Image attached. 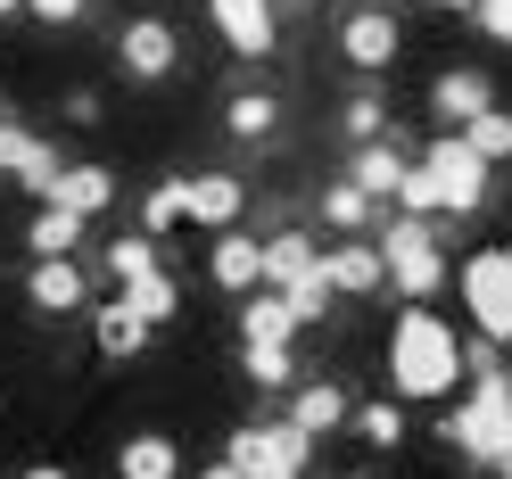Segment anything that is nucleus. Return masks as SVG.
<instances>
[{
  "instance_id": "bb28decb",
  "label": "nucleus",
  "mask_w": 512,
  "mask_h": 479,
  "mask_svg": "<svg viewBox=\"0 0 512 479\" xmlns=\"http://www.w3.org/2000/svg\"><path fill=\"white\" fill-rule=\"evenodd\" d=\"M323 223H331V232H364V223H372V190L331 182V190H323Z\"/></svg>"
},
{
  "instance_id": "39448f33",
  "label": "nucleus",
  "mask_w": 512,
  "mask_h": 479,
  "mask_svg": "<svg viewBox=\"0 0 512 479\" xmlns=\"http://www.w3.org/2000/svg\"><path fill=\"white\" fill-rule=\"evenodd\" d=\"M463 298H471V323L488 339H512V257L504 248H479L463 265Z\"/></svg>"
},
{
  "instance_id": "f8f14e48",
  "label": "nucleus",
  "mask_w": 512,
  "mask_h": 479,
  "mask_svg": "<svg viewBox=\"0 0 512 479\" xmlns=\"http://www.w3.org/2000/svg\"><path fill=\"white\" fill-rule=\"evenodd\" d=\"M25 298H34L42 314H75L91 298V273L75 257H34V273H25Z\"/></svg>"
},
{
  "instance_id": "6ab92c4d",
  "label": "nucleus",
  "mask_w": 512,
  "mask_h": 479,
  "mask_svg": "<svg viewBox=\"0 0 512 479\" xmlns=\"http://www.w3.org/2000/svg\"><path fill=\"white\" fill-rule=\"evenodd\" d=\"M405 174H413V166H405L389 141H356V166H347V182H356V190H372V199H397Z\"/></svg>"
},
{
  "instance_id": "4468645a",
  "label": "nucleus",
  "mask_w": 512,
  "mask_h": 479,
  "mask_svg": "<svg viewBox=\"0 0 512 479\" xmlns=\"http://www.w3.org/2000/svg\"><path fill=\"white\" fill-rule=\"evenodd\" d=\"M108 199H116V174H108V166H67V174L42 190V207H67V215H83V223L100 215Z\"/></svg>"
},
{
  "instance_id": "2eb2a0df",
  "label": "nucleus",
  "mask_w": 512,
  "mask_h": 479,
  "mask_svg": "<svg viewBox=\"0 0 512 479\" xmlns=\"http://www.w3.org/2000/svg\"><path fill=\"white\" fill-rule=\"evenodd\" d=\"M265 281H273V290L323 281V257H314V240H306V232H273V240H265Z\"/></svg>"
},
{
  "instance_id": "473e14b6",
  "label": "nucleus",
  "mask_w": 512,
  "mask_h": 479,
  "mask_svg": "<svg viewBox=\"0 0 512 479\" xmlns=\"http://www.w3.org/2000/svg\"><path fill=\"white\" fill-rule=\"evenodd\" d=\"M25 9H34L42 25H75V17H83V0H25Z\"/></svg>"
},
{
  "instance_id": "7c9ffc66",
  "label": "nucleus",
  "mask_w": 512,
  "mask_h": 479,
  "mask_svg": "<svg viewBox=\"0 0 512 479\" xmlns=\"http://www.w3.org/2000/svg\"><path fill=\"white\" fill-rule=\"evenodd\" d=\"M397 207H405V215H438V182H430V166H413V174L397 182Z\"/></svg>"
},
{
  "instance_id": "a211bd4d",
  "label": "nucleus",
  "mask_w": 512,
  "mask_h": 479,
  "mask_svg": "<svg viewBox=\"0 0 512 479\" xmlns=\"http://www.w3.org/2000/svg\"><path fill=\"white\" fill-rule=\"evenodd\" d=\"M149 314L133 306V298H116V306H100V356L108 364H124V356H141V347H149Z\"/></svg>"
},
{
  "instance_id": "dca6fc26",
  "label": "nucleus",
  "mask_w": 512,
  "mask_h": 479,
  "mask_svg": "<svg viewBox=\"0 0 512 479\" xmlns=\"http://www.w3.org/2000/svg\"><path fill=\"white\" fill-rule=\"evenodd\" d=\"M240 207H248V190L232 174H199V182H190V223H207V232H232Z\"/></svg>"
},
{
  "instance_id": "5701e85b",
  "label": "nucleus",
  "mask_w": 512,
  "mask_h": 479,
  "mask_svg": "<svg viewBox=\"0 0 512 479\" xmlns=\"http://www.w3.org/2000/svg\"><path fill=\"white\" fill-rule=\"evenodd\" d=\"M240 331H248V339H298L306 323H298V306L281 298V290H265V298H248V306H240Z\"/></svg>"
},
{
  "instance_id": "ddd939ff",
  "label": "nucleus",
  "mask_w": 512,
  "mask_h": 479,
  "mask_svg": "<svg viewBox=\"0 0 512 479\" xmlns=\"http://www.w3.org/2000/svg\"><path fill=\"white\" fill-rule=\"evenodd\" d=\"M323 281H331V290L339 298H364V290H380V281H389V257H380V240H347V248H331V257H323Z\"/></svg>"
},
{
  "instance_id": "aec40b11",
  "label": "nucleus",
  "mask_w": 512,
  "mask_h": 479,
  "mask_svg": "<svg viewBox=\"0 0 512 479\" xmlns=\"http://www.w3.org/2000/svg\"><path fill=\"white\" fill-rule=\"evenodd\" d=\"M174 438L166 430H141V438H124V455H116V479H174Z\"/></svg>"
},
{
  "instance_id": "412c9836",
  "label": "nucleus",
  "mask_w": 512,
  "mask_h": 479,
  "mask_svg": "<svg viewBox=\"0 0 512 479\" xmlns=\"http://www.w3.org/2000/svg\"><path fill=\"white\" fill-rule=\"evenodd\" d=\"M240 372L256 389H298V364H290V339H248L240 347Z\"/></svg>"
},
{
  "instance_id": "f03ea898",
  "label": "nucleus",
  "mask_w": 512,
  "mask_h": 479,
  "mask_svg": "<svg viewBox=\"0 0 512 479\" xmlns=\"http://www.w3.org/2000/svg\"><path fill=\"white\" fill-rule=\"evenodd\" d=\"M380 257H389V281L405 290V306H430L446 290V257H438L430 215H397L389 232H380Z\"/></svg>"
},
{
  "instance_id": "9b49d317",
  "label": "nucleus",
  "mask_w": 512,
  "mask_h": 479,
  "mask_svg": "<svg viewBox=\"0 0 512 479\" xmlns=\"http://www.w3.org/2000/svg\"><path fill=\"white\" fill-rule=\"evenodd\" d=\"M0 174H17V182H25V190L42 199V190H50L58 174H67V166H58L50 133H25V124H0Z\"/></svg>"
},
{
  "instance_id": "20e7f679",
  "label": "nucleus",
  "mask_w": 512,
  "mask_h": 479,
  "mask_svg": "<svg viewBox=\"0 0 512 479\" xmlns=\"http://www.w3.org/2000/svg\"><path fill=\"white\" fill-rule=\"evenodd\" d=\"M422 166H430V182H438V207H446V215H479V207H488V157H479L463 133H438V141L422 149Z\"/></svg>"
},
{
  "instance_id": "c756f323",
  "label": "nucleus",
  "mask_w": 512,
  "mask_h": 479,
  "mask_svg": "<svg viewBox=\"0 0 512 479\" xmlns=\"http://www.w3.org/2000/svg\"><path fill=\"white\" fill-rule=\"evenodd\" d=\"M124 298H133V306L149 314V323H174V306H182V290H174V273H149V281H133V290H124Z\"/></svg>"
},
{
  "instance_id": "c85d7f7f",
  "label": "nucleus",
  "mask_w": 512,
  "mask_h": 479,
  "mask_svg": "<svg viewBox=\"0 0 512 479\" xmlns=\"http://www.w3.org/2000/svg\"><path fill=\"white\" fill-rule=\"evenodd\" d=\"M463 141L488 157V166H496V157H512V108H488L479 124H463Z\"/></svg>"
},
{
  "instance_id": "2f4dec72",
  "label": "nucleus",
  "mask_w": 512,
  "mask_h": 479,
  "mask_svg": "<svg viewBox=\"0 0 512 479\" xmlns=\"http://www.w3.org/2000/svg\"><path fill=\"white\" fill-rule=\"evenodd\" d=\"M389 133V108L380 100H347V141H380Z\"/></svg>"
},
{
  "instance_id": "e433bc0d",
  "label": "nucleus",
  "mask_w": 512,
  "mask_h": 479,
  "mask_svg": "<svg viewBox=\"0 0 512 479\" xmlns=\"http://www.w3.org/2000/svg\"><path fill=\"white\" fill-rule=\"evenodd\" d=\"M438 9H455V17H471V9H479V0H438Z\"/></svg>"
},
{
  "instance_id": "6e6552de",
  "label": "nucleus",
  "mask_w": 512,
  "mask_h": 479,
  "mask_svg": "<svg viewBox=\"0 0 512 479\" xmlns=\"http://www.w3.org/2000/svg\"><path fill=\"white\" fill-rule=\"evenodd\" d=\"M496 108V83L479 75V67H455V75H438L430 83V116H438V133H463V124H479Z\"/></svg>"
},
{
  "instance_id": "cd10ccee",
  "label": "nucleus",
  "mask_w": 512,
  "mask_h": 479,
  "mask_svg": "<svg viewBox=\"0 0 512 479\" xmlns=\"http://www.w3.org/2000/svg\"><path fill=\"white\" fill-rule=\"evenodd\" d=\"M182 215H190V182H157L149 199H141V232L157 240V232H174Z\"/></svg>"
},
{
  "instance_id": "1a4fd4ad",
  "label": "nucleus",
  "mask_w": 512,
  "mask_h": 479,
  "mask_svg": "<svg viewBox=\"0 0 512 479\" xmlns=\"http://www.w3.org/2000/svg\"><path fill=\"white\" fill-rule=\"evenodd\" d=\"M339 50H347V67H364V75H380L397 58V17L389 9H347V25H339Z\"/></svg>"
},
{
  "instance_id": "b1692460",
  "label": "nucleus",
  "mask_w": 512,
  "mask_h": 479,
  "mask_svg": "<svg viewBox=\"0 0 512 479\" xmlns=\"http://www.w3.org/2000/svg\"><path fill=\"white\" fill-rule=\"evenodd\" d=\"M223 124H232L240 141H273V124H281V100H273V91H232Z\"/></svg>"
},
{
  "instance_id": "9d476101",
  "label": "nucleus",
  "mask_w": 512,
  "mask_h": 479,
  "mask_svg": "<svg viewBox=\"0 0 512 479\" xmlns=\"http://www.w3.org/2000/svg\"><path fill=\"white\" fill-rule=\"evenodd\" d=\"M207 281H215V290H232V298H248L256 281H265V240H248L240 223H232V232H215V248H207Z\"/></svg>"
},
{
  "instance_id": "58836bf2",
  "label": "nucleus",
  "mask_w": 512,
  "mask_h": 479,
  "mask_svg": "<svg viewBox=\"0 0 512 479\" xmlns=\"http://www.w3.org/2000/svg\"><path fill=\"white\" fill-rule=\"evenodd\" d=\"M496 471H504V479H512V455H504V463H496Z\"/></svg>"
},
{
  "instance_id": "0eeeda50",
  "label": "nucleus",
  "mask_w": 512,
  "mask_h": 479,
  "mask_svg": "<svg viewBox=\"0 0 512 479\" xmlns=\"http://www.w3.org/2000/svg\"><path fill=\"white\" fill-rule=\"evenodd\" d=\"M207 17H215V34L232 42L240 58H273V42H281L273 0H207Z\"/></svg>"
},
{
  "instance_id": "f704fd0d",
  "label": "nucleus",
  "mask_w": 512,
  "mask_h": 479,
  "mask_svg": "<svg viewBox=\"0 0 512 479\" xmlns=\"http://www.w3.org/2000/svg\"><path fill=\"white\" fill-rule=\"evenodd\" d=\"M248 479H298V471H273V463H256V471H248Z\"/></svg>"
},
{
  "instance_id": "c9c22d12",
  "label": "nucleus",
  "mask_w": 512,
  "mask_h": 479,
  "mask_svg": "<svg viewBox=\"0 0 512 479\" xmlns=\"http://www.w3.org/2000/svg\"><path fill=\"white\" fill-rule=\"evenodd\" d=\"M25 479H67V471H58V463H34V471H25Z\"/></svg>"
},
{
  "instance_id": "f3484780",
  "label": "nucleus",
  "mask_w": 512,
  "mask_h": 479,
  "mask_svg": "<svg viewBox=\"0 0 512 479\" xmlns=\"http://www.w3.org/2000/svg\"><path fill=\"white\" fill-rule=\"evenodd\" d=\"M347 413H356V405H347V389H331V380H298V389H290V422H298V430H314V438L339 430Z\"/></svg>"
},
{
  "instance_id": "72a5a7b5",
  "label": "nucleus",
  "mask_w": 512,
  "mask_h": 479,
  "mask_svg": "<svg viewBox=\"0 0 512 479\" xmlns=\"http://www.w3.org/2000/svg\"><path fill=\"white\" fill-rule=\"evenodd\" d=\"M199 479H248V471H240L232 455H223V463H215V471H199Z\"/></svg>"
},
{
  "instance_id": "a878e982",
  "label": "nucleus",
  "mask_w": 512,
  "mask_h": 479,
  "mask_svg": "<svg viewBox=\"0 0 512 479\" xmlns=\"http://www.w3.org/2000/svg\"><path fill=\"white\" fill-rule=\"evenodd\" d=\"M347 430H356L364 446H380V455H389V446H405V413H397L389 397H372V405H356V413H347Z\"/></svg>"
},
{
  "instance_id": "7ed1b4c3",
  "label": "nucleus",
  "mask_w": 512,
  "mask_h": 479,
  "mask_svg": "<svg viewBox=\"0 0 512 479\" xmlns=\"http://www.w3.org/2000/svg\"><path fill=\"white\" fill-rule=\"evenodd\" d=\"M446 430H455V446H463V455H479V463H504L512 455V380L496 372V380H471V397L455 405V422H446Z\"/></svg>"
},
{
  "instance_id": "4be33fe9",
  "label": "nucleus",
  "mask_w": 512,
  "mask_h": 479,
  "mask_svg": "<svg viewBox=\"0 0 512 479\" xmlns=\"http://www.w3.org/2000/svg\"><path fill=\"white\" fill-rule=\"evenodd\" d=\"M25 240H34V257H75V248H83V215H67V207H34Z\"/></svg>"
},
{
  "instance_id": "393cba45",
  "label": "nucleus",
  "mask_w": 512,
  "mask_h": 479,
  "mask_svg": "<svg viewBox=\"0 0 512 479\" xmlns=\"http://www.w3.org/2000/svg\"><path fill=\"white\" fill-rule=\"evenodd\" d=\"M108 281H116V290H133V281H149L157 273V248H149V232H124V240H108Z\"/></svg>"
},
{
  "instance_id": "423d86ee",
  "label": "nucleus",
  "mask_w": 512,
  "mask_h": 479,
  "mask_svg": "<svg viewBox=\"0 0 512 479\" xmlns=\"http://www.w3.org/2000/svg\"><path fill=\"white\" fill-rule=\"evenodd\" d=\"M116 67L133 75V83H166V75L182 67L174 25H166V17H133V25H124V42H116Z\"/></svg>"
},
{
  "instance_id": "4c0bfd02",
  "label": "nucleus",
  "mask_w": 512,
  "mask_h": 479,
  "mask_svg": "<svg viewBox=\"0 0 512 479\" xmlns=\"http://www.w3.org/2000/svg\"><path fill=\"white\" fill-rule=\"evenodd\" d=\"M9 9H25V0H0V17H9Z\"/></svg>"
},
{
  "instance_id": "f257e3e1",
  "label": "nucleus",
  "mask_w": 512,
  "mask_h": 479,
  "mask_svg": "<svg viewBox=\"0 0 512 479\" xmlns=\"http://www.w3.org/2000/svg\"><path fill=\"white\" fill-rule=\"evenodd\" d=\"M389 380L405 397H455L463 389V339L438 323L430 306H405L397 314V331H389Z\"/></svg>"
}]
</instances>
